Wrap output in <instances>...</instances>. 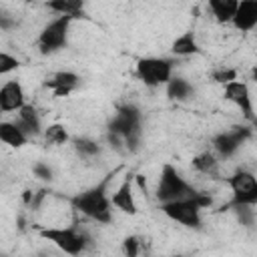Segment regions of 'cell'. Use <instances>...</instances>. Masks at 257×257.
<instances>
[{"instance_id":"obj_1","label":"cell","mask_w":257,"mask_h":257,"mask_svg":"<svg viewBox=\"0 0 257 257\" xmlns=\"http://www.w3.org/2000/svg\"><path fill=\"white\" fill-rule=\"evenodd\" d=\"M118 171H120V169H112L110 173L104 175V179H102L100 183H96L94 187H90V189H86V191L74 195V197L70 199L72 207H74L76 211H80L82 215H86V217L98 221V223H110V219H112V215H110V205H112V201L108 199L106 191H108V185H110V181L114 179V175H116Z\"/></svg>"},{"instance_id":"obj_2","label":"cell","mask_w":257,"mask_h":257,"mask_svg":"<svg viewBox=\"0 0 257 257\" xmlns=\"http://www.w3.org/2000/svg\"><path fill=\"white\" fill-rule=\"evenodd\" d=\"M209 205H211V197L199 193V195H193V197L161 203V211L169 219H173V221H177L185 227H195L197 229L201 225V211Z\"/></svg>"},{"instance_id":"obj_3","label":"cell","mask_w":257,"mask_h":257,"mask_svg":"<svg viewBox=\"0 0 257 257\" xmlns=\"http://www.w3.org/2000/svg\"><path fill=\"white\" fill-rule=\"evenodd\" d=\"M141 110L135 104H120L116 108V114L108 122V133L118 135L128 151H137L141 143Z\"/></svg>"},{"instance_id":"obj_4","label":"cell","mask_w":257,"mask_h":257,"mask_svg":"<svg viewBox=\"0 0 257 257\" xmlns=\"http://www.w3.org/2000/svg\"><path fill=\"white\" fill-rule=\"evenodd\" d=\"M193 195H199V191L193 185H189L179 175V171L173 165H169V163L163 165V171H161V179L157 183L155 197L161 203H167V201H177V199H185V197H193Z\"/></svg>"},{"instance_id":"obj_5","label":"cell","mask_w":257,"mask_h":257,"mask_svg":"<svg viewBox=\"0 0 257 257\" xmlns=\"http://www.w3.org/2000/svg\"><path fill=\"white\" fill-rule=\"evenodd\" d=\"M227 185L231 189V201L227 203V209H233L237 205H257V177L249 171H235L231 177H227Z\"/></svg>"},{"instance_id":"obj_6","label":"cell","mask_w":257,"mask_h":257,"mask_svg":"<svg viewBox=\"0 0 257 257\" xmlns=\"http://www.w3.org/2000/svg\"><path fill=\"white\" fill-rule=\"evenodd\" d=\"M38 235L42 239H48L54 243L58 249H62L68 255H80L88 243V237L80 233L76 227H50V229H40Z\"/></svg>"},{"instance_id":"obj_7","label":"cell","mask_w":257,"mask_h":257,"mask_svg":"<svg viewBox=\"0 0 257 257\" xmlns=\"http://www.w3.org/2000/svg\"><path fill=\"white\" fill-rule=\"evenodd\" d=\"M173 72V60L169 58H157L147 56L137 62V78L143 80L147 86H161L171 80Z\"/></svg>"},{"instance_id":"obj_8","label":"cell","mask_w":257,"mask_h":257,"mask_svg":"<svg viewBox=\"0 0 257 257\" xmlns=\"http://www.w3.org/2000/svg\"><path fill=\"white\" fill-rule=\"evenodd\" d=\"M74 16H68V14H62L58 16L56 20L48 22L40 36H38V48L42 54H50V52H56L60 48L66 46V36H68V26L72 22Z\"/></svg>"},{"instance_id":"obj_9","label":"cell","mask_w":257,"mask_h":257,"mask_svg":"<svg viewBox=\"0 0 257 257\" xmlns=\"http://www.w3.org/2000/svg\"><path fill=\"white\" fill-rule=\"evenodd\" d=\"M249 137H251L249 126H231L229 131H223L213 137V147L221 157H231Z\"/></svg>"},{"instance_id":"obj_10","label":"cell","mask_w":257,"mask_h":257,"mask_svg":"<svg viewBox=\"0 0 257 257\" xmlns=\"http://www.w3.org/2000/svg\"><path fill=\"white\" fill-rule=\"evenodd\" d=\"M223 94L229 102H233L247 120L255 122V114H253V102H251V94H249V86L243 80H231L223 86Z\"/></svg>"},{"instance_id":"obj_11","label":"cell","mask_w":257,"mask_h":257,"mask_svg":"<svg viewBox=\"0 0 257 257\" xmlns=\"http://www.w3.org/2000/svg\"><path fill=\"white\" fill-rule=\"evenodd\" d=\"M24 90L20 86L18 80H8L2 88H0V110L2 112H12V110H20L24 106Z\"/></svg>"},{"instance_id":"obj_12","label":"cell","mask_w":257,"mask_h":257,"mask_svg":"<svg viewBox=\"0 0 257 257\" xmlns=\"http://www.w3.org/2000/svg\"><path fill=\"white\" fill-rule=\"evenodd\" d=\"M231 22L241 32L253 30L257 26V0H239L237 12Z\"/></svg>"},{"instance_id":"obj_13","label":"cell","mask_w":257,"mask_h":257,"mask_svg":"<svg viewBox=\"0 0 257 257\" xmlns=\"http://www.w3.org/2000/svg\"><path fill=\"white\" fill-rule=\"evenodd\" d=\"M133 177L135 175H126V179L122 181V185L116 189V193L112 195V205L116 209H120L126 215H137V203H135V195H133Z\"/></svg>"},{"instance_id":"obj_14","label":"cell","mask_w":257,"mask_h":257,"mask_svg":"<svg viewBox=\"0 0 257 257\" xmlns=\"http://www.w3.org/2000/svg\"><path fill=\"white\" fill-rule=\"evenodd\" d=\"M78 82H80L78 74H74L70 70H62V72H56L52 78H48L44 82V86L50 88L54 92V96H66L78 86Z\"/></svg>"},{"instance_id":"obj_15","label":"cell","mask_w":257,"mask_h":257,"mask_svg":"<svg viewBox=\"0 0 257 257\" xmlns=\"http://www.w3.org/2000/svg\"><path fill=\"white\" fill-rule=\"evenodd\" d=\"M26 135H40L42 128H40V116L36 112V108L32 104H24L20 110H18V118L14 120Z\"/></svg>"},{"instance_id":"obj_16","label":"cell","mask_w":257,"mask_h":257,"mask_svg":"<svg viewBox=\"0 0 257 257\" xmlns=\"http://www.w3.org/2000/svg\"><path fill=\"white\" fill-rule=\"evenodd\" d=\"M0 141L10 147H24L28 141V135L16 124V122H0Z\"/></svg>"},{"instance_id":"obj_17","label":"cell","mask_w":257,"mask_h":257,"mask_svg":"<svg viewBox=\"0 0 257 257\" xmlns=\"http://www.w3.org/2000/svg\"><path fill=\"white\" fill-rule=\"evenodd\" d=\"M237 6H239V0H209V8H211L213 16L221 24L233 20V16L237 12Z\"/></svg>"},{"instance_id":"obj_18","label":"cell","mask_w":257,"mask_h":257,"mask_svg":"<svg viewBox=\"0 0 257 257\" xmlns=\"http://www.w3.org/2000/svg\"><path fill=\"white\" fill-rule=\"evenodd\" d=\"M171 50L173 54L177 56H189V54H197L199 52V44L195 40V34L193 32H183L181 36H177L171 44Z\"/></svg>"},{"instance_id":"obj_19","label":"cell","mask_w":257,"mask_h":257,"mask_svg":"<svg viewBox=\"0 0 257 257\" xmlns=\"http://www.w3.org/2000/svg\"><path fill=\"white\" fill-rule=\"evenodd\" d=\"M46 8L58 12V14H68V16H82L84 0H46Z\"/></svg>"},{"instance_id":"obj_20","label":"cell","mask_w":257,"mask_h":257,"mask_svg":"<svg viewBox=\"0 0 257 257\" xmlns=\"http://www.w3.org/2000/svg\"><path fill=\"white\" fill-rule=\"evenodd\" d=\"M191 94H193V86L185 78H171L167 82V96L171 100H187L191 98Z\"/></svg>"},{"instance_id":"obj_21","label":"cell","mask_w":257,"mask_h":257,"mask_svg":"<svg viewBox=\"0 0 257 257\" xmlns=\"http://www.w3.org/2000/svg\"><path fill=\"white\" fill-rule=\"evenodd\" d=\"M193 169L203 175H213L217 171V159L211 153H201L193 159Z\"/></svg>"},{"instance_id":"obj_22","label":"cell","mask_w":257,"mask_h":257,"mask_svg":"<svg viewBox=\"0 0 257 257\" xmlns=\"http://www.w3.org/2000/svg\"><path fill=\"white\" fill-rule=\"evenodd\" d=\"M44 139L48 145H64L68 141V133L64 131L62 124H50L44 131Z\"/></svg>"},{"instance_id":"obj_23","label":"cell","mask_w":257,"mask_h":257,"mask_svg":"<svg viewBox=\"0 0 257 257\" xmlns=\"http://www.w3.org/2000/svg\"><path fill=\"white\" fill-rule=\"evenodd\" d=\"M141 251H145V241L141 239V237H126L124 241H122V253L124 255H128V257H135V255H139Z\"/></svg>"},{"instance_id":"obj_24","label":"cell","mask_w":257,"mask_h":257,"mask_svg":"<svg viewBox=\"0 0 257 257\" xmlns=\"http://www.w3.org/2000/svg\"><path fill=\"white\" fill-rule=\"evenodd\" d=\"M74 149L82 157H94V155H98V145L94 141H90V139H76L74 141Z\"/></svg>"},{"instance_id":"obj_25","label":"cell","mask_w":257,"mask_h":257,"mask_svg":"<svg viewBox=\"0 0 257 257\" xmlns=\"http://www.w3.org/2000/svg\"><path fill=\"white\" fill-rule=\"evenodd\" d=\"M213 80L225 86L227 82L237 80V70H235V68H221V70H215V72H213Z\"/></svg>"},{"instance_id":"obj_26","label":"cell","mask_w":257,"mask_h":257,"mask_svg":"<svg viewBox=\"0 0 257 257\" xmlns=\"http://www.w3.org/2000/svg\"><path fill=\"white\" fill-rule=\"evenodd\" d=\"M18 66H20V62L14 56H10L8 52L0 54V74H8L10 70H16Z\"/></svg>"},{"instance_id":"obj_27","label":"cell","mask_w":257,"mask_h":257,"mask_svg":"<svg viewBox=\"0 0 257 257\" xmlns=\"http://www.w3.org/2000/svg\"><path fill=\"white\" fill-rule=\"evenodd\" d=\"M233 209L237 211V217H239L241 225H245V227L253 225V209H251V205H237Z\"/></svg>"},{"instance_id":"obj_28","label":"cell","mask_w":257,"mask_h":257,"mask_svg":"<svg viewBox=\"0 0 257 257\" xmlns=\"http://www.w3.org/2000/svg\"><path fill=\"white\" fill-rule=\"evenodd\" d=\"M32 173H34V177H38V179H42V181H50V179H52V169H50L46 163H36V165L32 167Z\"/></svg>"},{"instance_id":"obj_29","label":"cell","mask_w":257,"mask_h":257,"mask_svg":"<svg viewBox=\"0 0 257 257\" xmlns=\"http://www.w3.org/2000/svg\"><path fill=\"white\" fill-rule=\"evenodd\" d=\"M251 76H253V80H257V66H253V70H251Z\"/></svg>"},{"instance_id":"obj_30","label":"cell","mask_w":257,"mask_h":257,"mask_svg":"<svg viewBox=\"0 0 257 257\" xmlns=\"http://www.w3.org/2000/svg\"><path fill=\"white\" fill-rule=\"evenodd\" d=\"M24 2H36V0H24Z\"/></svg>"}]
</instances>
